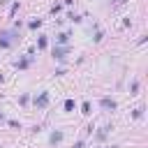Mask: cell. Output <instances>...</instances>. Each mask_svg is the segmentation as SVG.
I'll use <instances>...</instances> for the list:
<instances>
[{
    "mask_svg": "<svg viewBox=\"0 0 148 148\" xmlns=\"http://www.w3.org/2000/svg\"><path fill=\"white\" fill-rule=\"evenodd\" d=\"M37 104H39V106H44V104H46V95H42V97L37 99Z\"/></svg>",
    "mask_w": 148,
    "mask_h": 148,
    "instance_id": "6da1fadb",
    "label": "cell"
}]
</instances>
